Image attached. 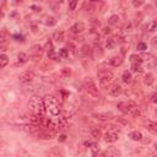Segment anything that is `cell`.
<instances>
[{"mask_svg":"<svg viewBox=\"0 0 157 157\" xmlns=\"http://www.w3.org/2000/svg\"><path fill=\"white\" fill-rule=\"evenodd\" d=\"M43 104H44V108L47 109V112H48L49 114H52L53 117L59 116L60 107H59L58 99H56L54 96L47 95V96L43 98Z\"/></svg>","mask_w":157,"mask_h":157,"instance_id":"6da1fadb","label":"cell"},{"mask_svg":"<svg viewBox=\"0 0 157 157\" xmlns=\"http://www.w3.org/2000/svg\"><path fill=\"white\" fill-rule=\"evenodd\" d=\"M28 109L32 114L36 116H42L44 112V104H43V99L38 96H32L28 101Z\"/></svg>","mask_w":157,"mask_h":157,"instance_id":"7a4b0ae2","label":"cell"},{"mask_svg":"<svg viewBox=\"0 0 157 157\" xmlns=\"http://www.w3.org/2000/svg\"><path fill=\"white\" fill-rule=\"evenodd\" d=\"M98 77H99V87L106 90V88H108V85L113 80V74L111 71H102V72H99Z\"/></svg>","mask_w":157,"mask_h":157,"instance_id":"3957f363","label":"cell"},{"mask_svg":"<svg viewBox=\"0 0 157 157\" xmlns=\"http://www.w3.org/2000/svg\"><path fill=\"white\" fill-rule=\"evenodd\" d=\"M134 107H136V103H135L134 101H124V102L118 103V108L123 113H130Z\"/></svg>","mask_w":157,"mask_h":157,"instance_id":"277c9868","label":"cell"},{"mask_svg":"<svg viewBox=\"0 0 157 157\" xmlns=\"http://www.w3.org/2000/svg\"><path fill=\"white\" fill-rule=\"evenodd\" d=\"M34 78V72L31 70H26L20 75V82L21 83H31Z\"/></svg>","mask_w":157,"mask_h":157,"instance_id":"5b68a950","label":"cell"},{"mask_svg":"<svg viewBox=\"0 0 157 157\" xmlns=\"http://www.w3.org/2000/svg\"><path fill=\"white\" fill-rule=\"evenodd\" d=\"M93 118H96L97 120H101V122H107V120L113 119L114 116L109 112H99V113H93Z\"/></svg>","mask_w":157,"mask_h":157,"instance_id":"8992f818","label":"cell"},{"mask_svg":"<svg viewBox=\"0 0 157 157\" xmlns=\"http://www.w3.org/2000/svg\"><path fill=\"white\" fill-rule=\"evenodd\" d=\"M41 56H42V48L39 45H33L32 49H31L28 58L33 59V60H38V59H41Z\"/></svg>","mask_w":157,"mask_h":157,"instance_id":"52a82bcc","label":"cell"},{"mask_svg":"<svg viewBox=\"0 0 157 157\" xmlns=\"http://www.w3.org/2000/svg\"><path fill=\"white\" fill-rule=\"evenodd\" d=\"M122 92H123V87L120 86L118 82L113 83L112 87L109 88V95H111L112 97H118V96L122 95Z\"/></svg>","mask_w":157,"mask_h":157,"instance_id":"ba28073f","label":"cell"},{"mask_svg":"<svg viewBox=\"0 0 157 157\" xmlns=\"http://www.w3.org/2000/svg\"><path fill=\"white\" fill-rule=\"evenodd\" d=\"M78 55H80L81 58H83V59L90 58V56H91V48H90V47H88L87 44L82 45L81 49L78 50Z\"/></svg>","mask_w":157,"mask_h":157,"instance_id":"9c48e42d","label":"cell"},{"mask_svg":"<svg viewBox=\"0 0 157 157\" xmlns=\"http://www.w3.org/2000/svg\"><path fill=\"white\" fill-rule=\"evenodd\" d=\"M104 141L106 143H116L118 140V134L117 133H113V132H108L104 134Z\"/></svg>","mask_w":157,"mask_h":157,"instance_id":"30bf717a","label":"cell"},{"mask_svg":"<svg viewBox=\"0 0 157 157\" xmlns=\"http://www.w3.org/2000/svg\"><path fill=\"white\" fill-rule=\"evenodd\" d=\"M70 31L72 33H81V32L85 31V25H83L82 22H76V23H74L71 26Z\"/></svg>","mask_w":157,"mask_h":157,"instance_id":"8fae6325","label":"cell"},{"mask_svg":"<svg viewBox=\"0 0 157 157\" xmlns=\"http://www.w3.org/2000/svg\"><path fill=\"white\" fill-rule=\"evenodd\" d=\"M86 90H87V92L90 93V95H92V96H95V97H97L99 93H98V91H97V88L95 87V85L92 83V81H90V86H86Z\"/></svg>","mask_w":157,"mask_h":157,"instance_id":"7c38bea8","label":"cell"},{"mask_svg":"<svg viewBox=\"0 0 157 157\" xmlns=\"http://www.w3.org/2000/svg\"><path fill=\"white\" fill-rule=\"evenodd\" d=\"M122 78H123V81L125 82V83H130L133 81V76H132V72L130 71H124L123 72V75H122Z\"/></svg>","mask_w":157,"mask_h":157,"instance_id":"4fadbf2b","label":"cell"},{"mask_svg":"<svg viewBox=\"0 0 157 157\" xmlns=\"http://www.w3.org/2000/svg\"><path fill=\"white\" fill-rule=\"evenodd\" d=\"M9 64V56L6 54H0V69H3Z\"/></svg>","mask_w":157,"mask_h":157,"instance_id":"5bb4252c","label":"cell"},{"mask_svg":"<svg viewBox=\"0 0 157 157\" xmlns=\"http://www.w3.org/2000/svg\"><path fill=\"white\" fill-rule=\"evenodd\" d=\"M129 136L132 138L134 141H140L141 139H143V134H141L140 132H138V130H135V132H132L129 134Z\"/></svg>","mask_w":157,"mask_h":157,"instance_id":"9a60e30c","label":"cell"},{"mask_svg":"<svg viewBox=\"0 0 157 157\" xmlns=\"http://www.w3.org/2000/svg\"><path fill=\"white\" fill-rule=\"evenodd\" d=\"M122 63H123V59L120 58V56H113V58L109 60V64L112 66H119Z\"/></svg>","mask_w":157,"mask_h":157,"instance_id":"2e32d148","label":"cell"},{"mask_svg":"<svg viewBox=\"0 0 157 157\" xmlns=\"http://www.w3.org/2000/svg\"><path fill=\"white\" fill-rule=\"evenodd\" d=\"M53 38L56 41V42H63L64 41V32L63 31H56L53 34Z\"/></svg>","mask_w":157,"mask_h":157,"instance_id":"e0dca14e","label":"cell"},{"mask_svg":"<svg viewBox=\"0 0 157 157\" xmlns=\"http://www.w3.org/2000/svg\"><path fill=\"white\" fill-rule=\"evenodd\" d=\"M154 80H155V78H154V75L151 74V72H149V74L145 76L144 83H145V85H147V86H151V85L154 83Z\"/></svg>","mask_w":157,"mask_h":157,"instance_id":"ac0fdd59","label":"cell"},{"mask_svg":"<svg viewBox=\"0 0 157 157\" xmlns=\"http://www.w3.org/2000/svg\"><path fill=\"white\" fill-rule=\"evenodd\" d=\"M91 155L92 156H97L99 154V150H101V147H99L98 144H91Z\"/></svg>","mask_w":157,"mask_h":157,"instance_id":"d6986e66","label":"cell"},{"mask_svg":"<svg viewBox=\"0 0 157 157\" xmlns=\"http://www.w3.org/2000/svg\"><path fill=\"white\" fill-rule=\"evenodd\" d=\"M103 155H107V156H120V152H119L118 150L114 149V147H111L109 150H107Z\"/></svg>","mask_w":157,"mask_h":157,"instance_id":"ffe728a7","label":"cell"},{"mask_svg":"<svg viewBox=\"0 0 157 157\" xmlns=\"http://www.w3.org/2000/svg\"><path fill=\"white\" fill-rule=\"evenodd\" d=\"M147 130H149L150 133H152L154 135L157 134V125H156V123H154V122L149 123L147 124Z\"/></svg>","mask_w":157,"mask_h":157,"instance_id":"44dd1931","label":"cell"},{"mask_svg":"<svg viewBox=\"0 0 157 157\" xmlns=\"http://www.w3.org/2000/svg\"><path fill=\"white\" fill-rule=\"evenodd\" d=\"M132 70L134 72H141V71H143L141 63H133V64H132Z\"/></svg>","mask_w":157,"mask_h":157,"instance_id":"7402d4cb","label":"cell"},{"mask_svg":"<svg viewBox=\"0 0 157 157\" xmlns=\"http://www.w3.org/2000/svg\"><path fill=\"white\" fill-rule=\"evenodd\" d=\"M44 23L47 25V26H54L55 23H56V21H55V19L54 17H52V16H47V17H44Z\"/></svg>","mask_w":157,"mask_h":157,"instance_id":"603a6c76","label":"cell"},{"mask_svg":"<svg viewBox=\"0 0 157 157\" xmlns=\"http://www.w3.org/2000/svg\"><path fill=\"white\" fill-rule=\"evenodd\" d=\"M91 135H92V138H95V139H99L102 136V133H101V130L99 129H92L91 130Z\"/></svg>","mask_w":157,"mask_h":157,"instance_id":"cb8c5ba5","label":"cell"},{"mask_svg":"<svg viewBox=\"0 0 157 157\" xmlns=\"http://www.w3.org/2000/svg\"><path fill=\"white\" fill-rule=\"evenodd\" d=\"M47 55H48V58L52 59V60H59V59H60V58H59V55H56V54L54 53V50H53V49L49 50V52H47Z\"/></svg>","mask_w":157,"mask_h":157,"instance_id":"d4e9b609","label":"cell"},{"mask_svg":"<svg viewBox=\"0 0 157 157\" xmlns=\"http://www.w3.org/2000/svg\"><path fill=\"white\" fill-rule=\"evenodd\" d=\"M156 30H157V22L156 21H152V22H150L147 25V31L149 32H155Z\"/></svg>","mask_w":157,"mask_h":157,"instance_id":"484cf974","label":"cell"},{"mask_svg":"<svg viewBox=\"0 0 157 157\" xmlns=\"http://www.w3.org/2000/svg\"><path fill=\"white\" fill-rule=\"evenodd\" d=\"M17 59H19V63H26L28 60V55L25 54V53H20L17 55Z\"/></svg>","mask_w":157,"mask_h":157,"instance_id":"4316f807","label":"cell"},{"mask_svg":"<svg viewBox=\"0 0 157 157\" xmlns=\"http://www.w3.org/2000/svg\"><path fill=\"white\" fill-rule=\"evenodd\" d=\"M118 22H119V17L117 16V15H113V16H111V17H109V20H108L109 25H117Z\"/></svg>","mask_w":157,"mask_h":157,"instance_id":"83f0119b","label":"cell"},{"mask_svg":"<svg viewBox=\"0 0 157 157\" xmlns=\"http://www.w3.org/2000/svg\"><path fill=\"white\" fill-rule=\"evenodd\" d=\"M145 3V0H132V4H133V6L134 8H140V6H143Z\"/></svg>","mask_w":157,"mask_h":157,"instance_id":"f1b7e54d","label":"cell"},{"mask_svg":"<svg viewBox=\"0 0 157 157\" xmlns=\"http://www.w3.org/2000/svg\"><path fill=\"white\" fill-rule=\"evenodd\" d=\"M136 49H138V50H141V52H144V50L147 49V44L144 43V42H140V43L136 45Z\"/></svg>","mask_w":157,"mask_h":157,"instance_id":"f546056e","label":"cell"},{"mask_svg":"<svg viewBox=\"0 0 157 157\" xmlns=\"http://www.w3.org/2000/svg\"><path fill=\"white\" fill-rule=\"evenodd\" d=\"M58 55H59V58H67L69 53H67V50H66V49H60Z\"/></svg>","mask_w":157,"mask_h":157,"instance_id":"4dcf8cb0","label":"cell"},{"mask_svg":"<svg viewBox=\"0 0 157 157\" xmlns=\"http://www.w3.org/2000/svg\"><path fill=\"white\" fill-rule=\"evenodd\" d=\"M52 49H53V44H52L50 41H48V42L45 43V45H44V50L49 52V50H52Z\"/></svg>","mask_w":157,"mask_h":157,"instance_id":"1f68e13d","label":"cell"},{"mask_svg":"<svg viewBox=\"0 0 157 157\" xmlns=\"http://www.w3.org/2000/svg\"><path fill=\"white\" fill-rule=\"evenodd\" d=\"M130 58H132V63H143V59H141L140 56L132 55V56H130Z\"/></svg>","mask_w":157,"mask_h":157,"instance_id":"d6a6232c","label":"cell"},{"mask_svg":"<svg viewBox=\"0 0 157 157\" xmlns=\"http://www.w3.org/2000/svg\"><path fill=\"white\" fill-rule=\"evenodd\" d=\"M76 4H77V0H70V4H69L70 10H75L76 9Z\"/></svg>","mask_w":157,"mask_h":157,"instance_id":"836d02e7","label":"cell"},{"mask_svg":"<svg viewBox=\"0 0 157 157\" xmlns=\"http://www.w3.org/2000/svg\"><path fill=\"white\" fill-rule=\"evenodd\" d=\"M63 74H64V76L69 77V76L71 75V70H70V69H67V67H64V69H63Z\"/></svg>","mask_w":157,"mask_h":157,"instance_id":"e575fe53","label":"cell"},{"mask_svg":"<svg viewBox=\"0 0 157 157\" xmlns=\"http://www.w3.org/2000/svg\"><path fill=\"white\" fill-rule=\"evenodd\" d=\"M104 128H106L107 130L109 129V130H111V132H112V130H116V129H117V127H116V125H114V124H107Z\"/></svg>","mask_w":157,"mask_h":157,"instance_id":"d590c367","label":"cell"},{"mask_svg":"<svg viewBox=\"0 0 157 157\" xmlns=\"http://www.w3.org/2000/svg\"><path fill=\"white\" fill-rule=\"evenodd\" d=\"M14 38L16 39V41H19V42H23V41H25L23 36H21V34H15V36H14Z\"/></svg>","mask_w":157,"mask_h":157,"instance_id":"8d00e7d4","label":"cell"},{"mask_svg":"<svg viewBox=\"0 0 157 157\" xmlns=\"http://www.w3.org/2000/svg\"><path fill=\"white\" fill-rule=\"evenodd\" d=\"M31 9H32L33 11H36V12H39L41 10H42L39 6H37V5H32V6H31Z\"/></svg>","mask_w":157,"mask_h":157,"instance_id":"74e56055","label":"cell"},{"mask_svg":"<svg viewBox=\"0 0 157 157\" xmlns=\"http://www.w3.org/2000/svg\"><path fill=\"white\" fill-rule=\"evenodd\" d=\"M65 138H66L65 135H61V136H60V139H59V140H60V141H65Z\"/></svg>","mask_w":157,"mask_h":157,"instance_id":"f35d334b","label":"cell"},{"mask_svg":"<svg viewBox=\"0 0 157 157\" xmlns=\"http://www.w3.org/2000/svg\"><path fill=\"white\" fill-rule=\"evenodd\" d=\"M152 101H154V103L156 102V95H154V97H152Z\"/></svg>","mask_w":157,"mask_h":157,"instance_id":"ab89813d","label":"cell"},{"mask_svg":"<svg viewBox=\"0 0 157 157\" xmlns=\"http://www.w3.org/2000/svg\"><path fill=\"white\" fill-rule=\"evenodd\" d=\"M90 1H97V0H90Z\"/></svg>","mask_w":157,"mask_h":157,"instance_id":"60d3db41","label":"cell"},{"mask_svg":"<svg viewBox=\"0 0 157 157\" xmlns=\"http://www.w3.org/2000/svg\"><path fill=\"white\" fill-rule=\"evenodd\" d=\"M36 1H42V0H36Z\"/></svg>","mask_w":157,"mask_h":157,"instance_id":"b9f144b4","label":"cell"},{"mask_svg":"<svg viewBox=\"0 0 157 157\" xmlns=\"http://www.w3.org/2000/svg\"><path fill=\"white\" fill-rule=\"evenodd\" d=\"M0 36H1V34H0Z\"/></svg>","mask_w":157,"mask_h":157,"instance_id":"7bdbcfd3","label":"cell"}]
</instances>
